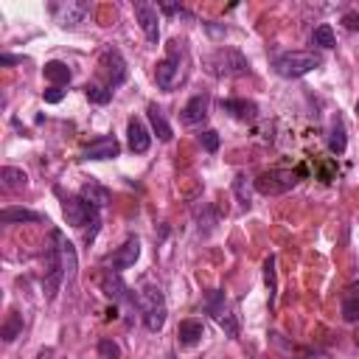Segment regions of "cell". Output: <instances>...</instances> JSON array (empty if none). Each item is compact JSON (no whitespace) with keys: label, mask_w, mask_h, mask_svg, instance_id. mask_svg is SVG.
I'll return each mask as SVG.
<instances>
[{"label":"cell","mask_w":359,"mask_h":359,"mask_svg":"<svg viewBox=\"0 0 359 359\" xmlns=\"http://www.w3.org/2000/svg\"><path fill=\"white\" fill-rule=\"evenodd\" d=\"M320 65H323V56L317 50H286V53L275 56V62H272L275 73L283 79H300V76L317 70Z\"/></svg>","instance_id":"obj_1"},{"label":"cell","mask_w":359,"mask_h":359,"mask_svg":"<svg viewBox=\"0 0 359 359\" xmlns=\"http://www.w3.org/2000/svg\"><path fill=\"white\" fill-rule=\"evenodd\" d=\"M205 67L208 73L213 76H224V79H233V76H247L250 73V62L241 50L236 48H216L213 53L205 56Z\"/></svg>","instance_id":"obj_2"},{"label":"cell","mask_w":359,"mask_h":359,"mask_svg":"<svg viewBox=\"0 0 359 359\" xmlns=\"http://www.w3.org/2000/svg\"><path fill=\"white\" fill-rule=\"evenodd\" d=\"M137 309L149 331H160L165 325V300H163L160 286H143L137 294Z\"/></svg>","instance_id":"obj_3"},{"label":"cell","mask_w":359,"mask_h":359,"mask_svg":"<svg viewBox=\"0 0 359 359\" xmlns=\"http://www.w3.org/2000/svg\"><path fill=\"white\" fill-rule=\"evenodd\" d=\"M50 238H53V244L48 247V255H45V278H42V289H45V297L48 300L56 297L62 280L67 278V272H65V255H62V247H59L56 233H50Z\"/></svg>","instance_id":"obj_4"},{"label":"cell","mask_w":359,"mask_h":359,"mask_svg":"<svg viewBox=\"0 0 359 359\" xmlns=\"http://www.w3.org/2000/svg\"><path fill=\"white\" fill-rule=\"evenodd\" d=\"M62 210H65V219H67V224H73V227H79V230L90 224L93 236L98 233V224H101L98 208H95L93 202H87L84 196H67V199L62 202Z\"/></svg>","instance_id":"obj_5"},{"label":"cell","mask_w":359,"mask_h":359,"mask_svg":"<svg viewBox=\"0 0 359 359\" xmlns=\"http://www.w3.org/2000/svg\"><path fill=\"white\" fill-rule=\"evenodd\" d=\"M180 70H182V42L174 39L171 48H168V56L160 59L157 67H154V81H157V87H160L163 93H171V90L177 87V81H180Z\"/></svg>","instance_id":"obj_6"},{"label":"cell","mask_w":359,"mask_h":359,"mask_svg":"<svg viewBox=\"0 0 359 359\" xmlns=\"http://www.w3.org/2000/svg\"><path fill=\"white\" fill-rule=\"evenodd\" d=\"M255 191L264 194V196H278V194H286L297 185V171H289V168H272V171H261L255 177Z\"/></svg>","instance_id":"obj_7"},{"label":"cell","mask_w":359,"mask_h":359,"mask_svg":"<svg viewBox=\"0 0 359 359\" xmlns=\"http://www.w3.org/2000/svg\"><path fill=\"white\" fill-rule=\"evenodd\" d=\"M135 20L140 22V28L146 34V42L157 45L160 42V6H154L149 0H137L135 3Z\"/></svg>","instance_id":"obj_8"},{"label":"cell","mask_w":359,"mask_h":359,"mask_svg":"<svg viewBox=\"0 0 359 359\" xmlns=\"http://www.w3.org/2000/svg\"><path fill=\"white\" fill-rule=\"evenodd\" d=\"M205 311L230 334V337H236V323H233V317H230V311H227V303H224V292L222 289H210L208 294H205Z\"/></svg>","instance_id":"obj_9"},{"label":"cell","mask_w":359,"mask_h":359,"mask_svg":"<svg viewBox=\"0 0 359 359\" xmlns=\"http://www.w3.org/2000/svg\"><path fill=\"white\" fill-rule=\"evenodd\" d=\"M101 289H104V294L109 297V300H115V303H126V306H137V297L129 292V286L121 280V272H115V269H107L104 272V278H101Z\"/></svg>","instance_id":"obj_10"},{"label":"cell","mask_w":359,"mask_h":359,"mask_svg":"<svg viewBox=\"0 0 359 359\" xmlns=\"http://www.w3.org/2000/svg\"><path fill=\"white\" fill-rule=\"evenodd\" d=\"M121 154V143L112 135H101L81 149V160H112Z\"/></svg>","instance_id":"obj_11"},{"label":"cell","mask_w":359,"mask_h":359,"mask_svg":"<svg viewBox=\"0 0 359 359\" xmlns=\"http://www.w3.org/2000/svg\"><path fill=\"white\" fill-rule=\"evenodd\" d=\"M137 255H140V238L137 236H126V241L109 255V269H115V272L129 269V266H135Z\"/></svg>","instance_id":"obj_12"},{"label":"cell","mask_w":359,"mask_h":359,"mask_svg":"<svg viewBox=\"0 0 359 359\" xmlns=\"http://www.w3.org/2000/svg\"><path fill=\"white\" fill-rule=\"evenodd\" d=\"M101 59H104V65H107V87H109V90L121 87V84L126 81V62H123L121 50L107 48Z\"/></svg>","instance_id":"obj_13"},{"label":"cell","mask_w":359,"mask_h":359,"mask_svg":"<svg viewBox=\"0 0 359 359\" xmlns=\"http://www.w3.org/2000/svg\"><path fill=\"white\" fill-rule=\"evenodd\" d=\"M208 109H210V98H208V93H196V95L188 98V104L182 107L180 118H182L185 126H196V123H202V121L208 118Z\"/></svg>","instance_id":"obj_14"},{"label":"cell","mask_w":359,"mask_h":359,"mask_svg":"<svg viewBox=\"0 0 359 359\" xmlns=\"http://www.w3.org/2000/svg\"><path fill=\"white\" fill-rule=\"evenodd\" d=\"M87 11H90V6H87V3H76V0H67V3H56V6H53L56 22L65 25V28H73L76 22H81Z\"/></svg>","instance_id":"obj_15"},{"label":"cell","mask_w":359,"mask_h":359,"mask_svg":"<svg viewBox=\"0 0 359 359\" xmlns=\"http://www.w3.org/2000/svg\"><path fill=\"white\" fill-rule=\"evenodd\" d=\"M126 140H129V149L135 154H146L149 151L151 135H149V129H146V123L140 118H129V123H126Z\"/></svg>","instance_id":"obj_16"},{"label":"cell","mask_w":359,"mask_h":359,"mask_svg":"<svg viewBox=\"0 0 359 359\" xmlns=\"http://www.w3.org/2000/svg\"><path fill=\"white\" fill-rule=\"evenodd\" d=\"M222 109L227 115H233L236 121H244V123H250V121L258 118V104L255 101H247V98H224L222 101Z\"/></svg>","instance_id":"obj_17"},{"label":"cell","mask_w":359,"mask_h":359,"mask_svg":"<svg viewBox=\"0 0 359 359\" xmlns=\"http://www.w3.org/2000/svg\"><path fill=\"white\" fill-rule=\"evenodd\" d=\"M0 188L6 194H20L28 188V177L22 168H14V165H3L0 168Z\"/></svg>","instance_id":"obj_18"},{"label":"cell","mask_w":359,"mask_h":359,"mask_svg":"<svg viewBox=\"0 0 359 359\" xmlns=\"http://www.w3.org/2000/svg\"><path fill=\"white\" fill-rule=\"evenodd\" d=\"M205 337V325H202V320H182L180 325H177V342L182 345V348H191V345H196L199 339Z\"/></svg>","instance_id":"obj_19"},{"label":"cell","mask_w":359,"mask_h":359,"mask_svg":"<svg viewBox=\"0 0 359 359\" xmlns=\"http://www.w3.org/2000/svg\"><path fill=\"white\" fill-rule=\"evenodd\" d=\"M146 112H149V121H151V129H154V135H157L163 143H168V140L174 137V132H171V123H168L165 112H163L157 104H149V107H146Z\"/></svg>","instance_id":"obj_20"},{"label":"cell","mask_w":359,"mask_h":359,"mask_svg":"<svg viewBox=\"0 0 359 359\" xmlns=\"http://www.w3.org/2000/svg\"><path fill=\"white\" fill-rule=\"evenodd\" d=\"M42 76L50 81V87H65L67 81H70V67L65 65V62H59V59H50V62H45V67H42Z\"/></svg>","instance_id":"obj_21"},{"label":"cell","mask_w":359,"mask_h":359,"mask_svg":"<svg viewBox=\"0 0 359 359\" xmlns=\"http://www.w3.org/2000/svg\"><path fill=\"white\" fill-rule=\"evenodd\" d=\"M342 320L345 323H356L359 320V280L351 283L342 294Z\"/></svg>","instance_id":"obj_22"},{"label":"cell","mask_w":359,"mask_h":359,"mask_svg":"<svg viewBox=\"0 0 359 359\" xmlns=\"http://www.w3.org/2000/svg\"><path fill=\"white\" fill-rule=\"evenodd\" d=\"M79 196H84V199H87V202H93L95 208H104V205L109 202V196H112V194H109V188H104L101 182L90 180V182H84V185H81V194H79Z\"/></svg>","instance_id":"obj_23"},{"label":"cell","mask_w":359,"mask_h":359,"mask_svg":"<svg viewBox=\"0 0 359 359\" xmlns=\"http://www.w3.org/2000/svg\"><path fill=\"white\" fill-rule=\"evenodd\" d=\"M345 146H348V137H345V121L337 115V118L331 121V132H328V149H331L334 154H342V151H345Z\"/></svg>","instance_id":"obj_24"},{"label":"cell","mask_w":359,"mask_h":359,"mask_svg":"<svg viewBox=\"0 0 359 359\" xmlns=\"http://www.w3.org/2000/svg\"><path fill=\"white\" fill-rule=\"evenodd\" d=\"M0 222H3V224H17V222H42V216H39L36 210H28V208H3Z\"/></svg>","instance_id":"obj_25"},{"label":"cell","mask_w":359,"mask_h":359,"mask_svg":"<svg viewBox=\"0 0 359 359\" xmlns=\"http://www.w3.org/2000/svg\"><path fill=\"white\" fill-rule=\"evenodd\" d=\"M20 331H22V314L8 311V317H6V323H3V328H0L3 342H14V339L20 337Z\"/></svg>","instance_id":"obj_26"},{"label":"cell","mask_w":359,"mask_h":359,"mask_svg":"<svg viewBox=\"0 0 359 359\" xmlns=\"http://www.w3.org/2000/svg\"><path fill=\"white\" fill-rule=\"evenodd\" d=\"M311 42H314L317 48H334V45H337V39H334V28H331L328 22H320V25L311 31Z\"/></svg>","instance_id":"obj_27"},{"label":"cell","mask_w":359,"mask_h":359,"mask_svg":"<svg viewBox=\"0 0 359 359\" xmlns=\"http://www.w3.org/2000/svg\"><path fill=\"white\" fill-rule=\"evenodd\" d=\"M264 280L269 289V306H275V294H278V278H275V255H269L264 261Z\"/></svg>","instance_id":"obj_28"},{"label":"cell","mask_w":359,"mask_h":359,"mask_svg":"<svg viewBox=\"0 0 359 359\" xmlns=\"http://www.w3.org/2000/svg\"><path fill=\"white\" fill-rule=\"evenodd\" d=\"M112 93H115V90L98 87V84H87V87H84V95H87L93 104H109V101H112Z\"/></svg>","instance_id":"obj_29"},{"label":"cell","mask_w":359,"mask_h":359,"mask_svg":"<svg viewBox=\"0 0 359 359\" xmlns=\"http://www.w3.org/2000/svg\"><path fill=\"white\" fill-rule=\"evenodd\" d=\"M233 191H236V196H238V205L247 210L252 202H250V188H247V177H244V174H238V177L233 180Z\"/></svg>","instance_id":"obj_30"},{"label":"cell","mask_w":359,"mask_h":359,"mask_svg":"<svg viewBox=\"0 0 359 359\" xmlns=\"http://www.w3.org/2000/svg\"><path fill=\"white\" fill-rule=\"evenodd\" d=\"M199 143H202V149H205V151H210V154H213V151L219 149V132H216V129H205V132L199 135Z\"/></svg>","instance_id":"obj_31"},{"label":"cell","mask_w":359,"mask_h":359,"mask_svg":"<svg viewBox=\"0 0 359 359\" xmlns=\"http://www.w3.org/2000/svg\"><path fill=\"white\" fill-rule=\"evenodd\" d=\"M98 353H101L104 359H118V356H121V348H118L109 337H104V339L98 342Z\"/></svg>","instance_id":"obj_32"},{"label":"cell","mask_w":359,"mask_h":359,"mask_svg":"<svg viewBox=\"0 0 359 359\" xmlns=\"http://www.w3.org/2000/svg\"><path fill=\"white\" fill-rule=\"evenodd\" d=\"M160 11H163V14H180V17L191 20V11H188L185 6H177V3H160Z\"/></svg>","instance_id":"obj_33"},{"label":"cell","mask_w":359,"mask_h":359,"mask_svg":"<svg viewBox=\"0 0 359 359\" xmlns=\"http://www.w3.org/2000/svg\"><path fill=\"white\" fill-rule=\"evenodd\" d=\"M42 98H45L48 104H59V101L65 98V90H62V87H48V90L42 93Z\"/></svg>","instance_id":"obj_34"},{"label":"cell","mask_w":359,"mask_h":359,"mask_svg":"<svg viewBox=\"0 0 359 359\" xmlns=\"http://www.w3.org/2000/svg\"><path fill=\"white\" fill-rule=\"evenodd\" d=\"M342 22H345V28L359 31V14H356V11H345V14H342Z\"/></svg>","instance_id":"obj_35"},{"label":"cell","mask_w":359,"mask_h":359,"mask_svg":"<svg viewBox=\"0 0 359 359\" xmlns=\"http://www.w3.org/2000/svg\"><path fill=\"white\" fill-rule=\"evenodd\" d=\"M0 62H3V65H14V62H22V56H11V53H3V56H0Z\"/></svg>","instance_id":"obj_36"},{"label":"cell","mask_w":359,"mask_h":359,"mask_svg":"<svg viewBox=\"0 0 359 359\" xmlns=\"http://www.w3.org/2000/svg\"><path fill=\"white\" fill-rule=\"evenodd\" d=\"M356 112H359V101H356Z\"/></svg>","instance_id":"obj_37"}]
</instances>
